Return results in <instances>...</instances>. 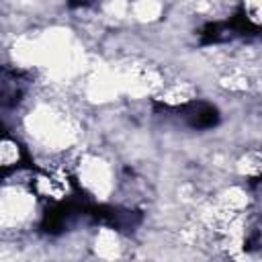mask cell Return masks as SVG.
<instances>
[{"label": "cell", "instance_id": "obj_3", "mask_svg": "<svg viewBox=\"0 0 262 262\" xmlns=\"http://www.w3.org/2000/svg\"><path fill=\"white\" fill-rule=\"evenodd\" d=\"M23 168H27V151L16 139L6 135L2 139V170L4 174H8L18 172Z\"/></svg>", "mask_w": 262, "mask_h": 262}, {"label": "cell", "instance_id": "obj_1", "mask_svg": "<svg viewBox=\"0 0 262 262\" xmlns=\"http://www.w3.org/2000/svg\"><path fill=\"white\" fill-rule=\"evenodd\" d=\"M164 111H170L180 123H184L192 129H211L219 121L217 108L203 100H190V102H182V104L164 106Z\"/></svg>", "mask_w": 262, "mask_h": 262}, {"label": "cell", "instance_id": "obj_2", "mask_svg": "<svg viewBox=\"0 0 262 262\" xmlns=\"http://www.w3.org/2000/svg\"><path fill=\"white\" fill-rule=\"evenodd\" d=\"M29 76L27 72L18 70V68H2V78H0V94H2V102L6 106H16L23 96L29 90Z\"/></svg>", "mask_w": 262, "mask_h": 262}]
</instances>
